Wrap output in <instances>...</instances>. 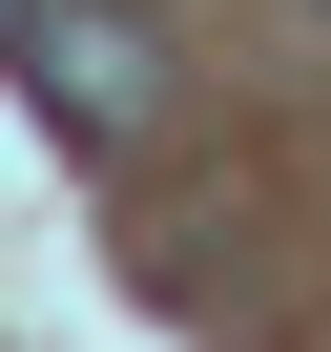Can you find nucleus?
<instances>
[{"label": "nucleus", "instance_id": "1", "mask_svg": "<svg viewBox=\"0 0 331 352\" xmlns=\"http://www.w3.org/2000/svg\"><path fill=\"white\" fill-rule=\"evenodd\" d=\"M21 83H42V124H62V145H145L187 63H166L145 0H42V21H21Z\"/></svg>", "mask_w": 331, "mask_h": 352}, {"label": "nucleus", "instance_id": "2", "mask_svg": "<svg viewBox=\"0 0 331 352\" xmlns=\"http://www.w3.org/2000/svg\"><path fill=\"white\" fill-rule=\"evenodd\" d=\"M21 21H42V0H0V42H21Z\"/></svg>", "mask_w": 331, "mask_h": 352}]
</instances>
